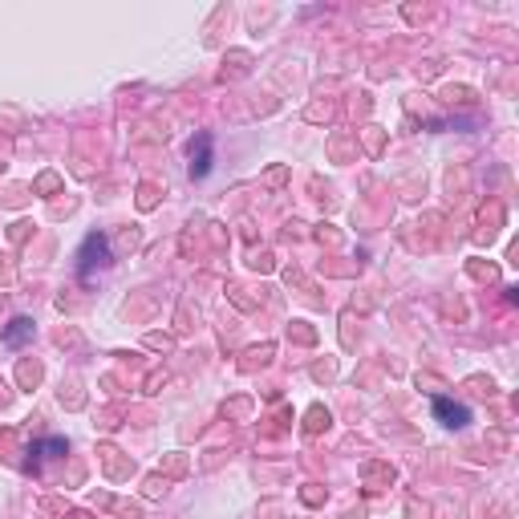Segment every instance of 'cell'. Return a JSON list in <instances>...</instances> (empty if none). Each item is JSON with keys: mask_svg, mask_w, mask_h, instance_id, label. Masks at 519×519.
I'll return each mask as SVG.
<instances>
[{"mask_svg": "<svg viewBox=\"0 0 519 519\" xmlns=\"http://www.w3.org/2000/svg\"><path fill=\"white\" fill-rule=\"evenodd\" d=\"M29 337H33V321H29V316H12L0 341H4V345H8V349H21V345H25V341H29Z\"/></svg>", "mask_w": 519, "mask_h": 519, "instance_id": "obj_4", "label": "cell"}, {"mask_svg": "<svg viewBox=\"0 0 519 519\" xmlns=\"http://www.w3.org/2000/svg\"><path fill=\"white\" fill-rule=\"evenodd\" d=\"M434 414H438V422L450 426V430H459V426L471 422V410L459 406V402H450V397H434Z\"/></svg>", "mask_w": 519, "mask_h": 519, "instance_id": "obj_2", "label": "cell"}, {"mask_svg": "<svg viewBox=\"0 0 519 519\" xmlns=\"http://www.w3.org/2000/svg\"><path fill=\"white\" fill-rule=\"evenodd\" d=\"M211 171V134H199L191 146V178H207Z\"/></svg>", "mask_w": 519, "mask_h": 519, "instance_id": "obj_3", "label": "cell"}, {"mask_svg": "<svg viewBox=\"0 0 519 519\" xmlns=\"http://www.w3.org/2000/svg\"><path fill=\"white\" fill-rule=\"evenodd\" d=\"M93 264H110V248H106V235H97V231H89L86 244H82V252H78V272H82V280H86L89 272H93Z\"/></svg>", "mask_w": 519, "mask_h": 519, "instance_id": "obj_1", "label": "cell"}]
</instances>
